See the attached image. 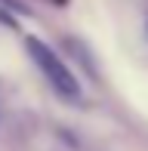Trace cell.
I'll return each instance as SVG.
<instances>
[{"label":"cell","mask_w":148,"mask_h":151,"mask_svg":"<svg viewBox=\"0 0 148 151\" xmlns=\"http://www.w3.org/2000/svg\"><path fill=\"white\" fill-rule=\"evenodd\" d=\"M28 52H31V59L37 62V68L43 71V77L50 80V86L56 90L62 99H68V102H77L80 99V83L74 80V74L65 68V62L56 56V52L50 50L46 43H40L37 37H28Z\"/></svg>","instance_id":"1"},{"label":"cell","mask_w":148,"mask_h":151,"mask_svg":"<svg viewBox=\"0 0 148 151\" xmlns=\"http://www.w3.org/2000/svg\"><path fill=\"white\" fill-rule=\"evenodd\" d=\"M145 37H148V22H145Z\"/></svg>","instance_id":"2"}]
</instances>
